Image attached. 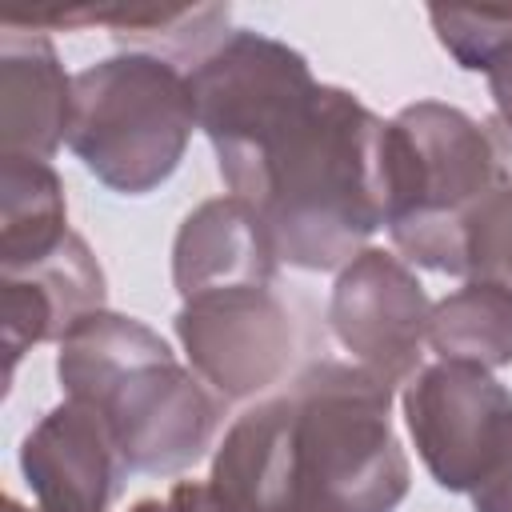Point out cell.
Returning a JSON list of instances; mask_svg holds the SVG:
<instances>
[{"instance_id":"obj_7","label":"cell","mask_w":512,"mask_h":512,"mask_svg":"<svg viewBox=\"0 0 512 512\" xmlns=\"http://www.w3.org/2000/svg\"><path fill=\"white\" fill-rule=\"evenodd\" d=\"M172 324L192 372L220 400L260 396L284 380L296 356V324L272 284L192 296Z\"/></svg>"},{"instance_id":"obj_10","label":"cell","mask_w":512,"mask_h":512,"mask_svg":"<svg viewBox=\"0 0 512 512\" xmlns=\"http://www.w3.org/2000/svg\"><path fill=\"white\" fill-rule=\"evenodd\" d=\"M20 472L44 512H108L124 468L100 408L64 400L20 444Z\"/></svg>"},{"instance_id":"obj_24","label":"cell","mask_w":512,"mask_h":512,"mask_svg":"<svg viewBox=\"0 0 512 512\" xmlns=\"http://www.w3.org/2000/svg\"><path fill=\"white\" fill-rule=\"evenodd\" d=\"M4 512H44V508H24L16 496H4Z\"/></svg>"},{"instance_id":"obj_19","label":"cell","mask_w":512,"mask_h":512,"mask_svg":"<svg viewBox=\"0 0 512 512\" xmlns=\"http://www.w3.org/2000/svg\"><path fill=\"white\" fill-rule=\"evenodd\" d=\"M428 20L444 52L468 72H492L512 56V8H460L432 4Z\"/></svg>"},{"instance_id":"obj_17","label":"cell","mask_w":512,"mask_h":512,"mask_svg":"<svg viewBox=\"0 0 512 512\" xmlns=\"http://www.w3.org/2000/svg\"><path fill=\"white\" fill-rule=\"evenodd\" d=\"M96 24L112 28V40L128 52L160 56L168 64H200L228 32V4L200 8H96Z\"/></svg>"},{"instance_id":"obj_1","label":"cell","mask_w":512,"mask_h":512,"mask_svg":"<svg viewBox=\"0 0 512 512\" xmlns=\"http://www.w3.org/2000/svg\"><path fill=\"white\" fill-rule=\"evenodd\" d=\"M388 408L392 384L316 360L232 420L208 480L240 512H396L412 472Z\"/></svg>"},{"instance_id":"obj_20","label":"cell","mask_w":512,"mask_h":512,"mask_svg":"<svg viewBox=\"0 0 512 512\" xmlns=\"http://www.w3.org/2000/svg\"><path fill=\"white\" fill-rule=\"evenodd\" d=\"M172 512H240L212 480H176L168 492Z\"/></svg>"},{"instance_id":"obj_22","label":"cell","mask_w":512,"mask_h":512,"mask_svg":"<svg viewBox=\"0 0 512 512\" xmlns=\"http://www.w3.org/2000/svg\"><path fill=\"white\" fill-rule=\"evenodd\" d=\"M488 92L496 104V124L512 136V56L488 72Z\"/></svg>"},{"instance_id":"obj_21","label":"cell","mask_w":512,"mask_h":512,"mask_svg":"<svg viewBox=\"0 0 512 512\" xmlns=\"http://www.w3.org/2000/svg\"><path fill=\"white\" fill-rule=\"evenodd\" d=\"M472 508L476 512H512V440H508L500 464L472 488Z\"/></svg>"},{"instance_id":"obj_9","label":"cell","mask_w":512,"mask_h":512,"mask_svg":"<svg viewBox=\"0 0 512 512\" xmlns=\"http://www.w3.org/2000/svg\"><path fill=\"white\" fill-rule=\"evenodd\" d=\"M128 472H184L216 436L224 400L176 356L136 368L96 404Z\"/></svg>"},{"instance_id":"obj_12","label":"cell","mask_w":512,"mask_h":512,"mask_svg":"<svg viewBox=\"0 0 512 512\" xmlns=\"http://www.w3.org/2000/svg\"><path fill=\"white\" fill-rule=\"evenodd\" d=\"M276 244L264 216L244 196H212L196 204L172 244V284L184 300L224 288L272 284Z\"/></svg>"},{"instance_id":"obj_23","label":"cell","mask_w":512,"mask_h":512,"mask_svg":"<svg viewBox=\"0 0 512 512\" xmlns=\"http://www.w3.org/2000/svg\"><path fill=\"white\" fill-rule=\"evenodd\" d=\"M128 512H172V504H168V496L164 500H156V496H148V500H136Z\"/></svg>"},{"instance_id":"obj_4","label":"cell","mask_w":512,"mask_h":512,"mask_svg":"<svg viewBox=\"0 0 512 512\" xmlns=\"http://www.w3.org/2000/svg\"><path fill=\"white\" fill-rule=\"evenodd\" d=\"M196 100L188 72L144 52H120L72 76L68 148L112 192L144 196L184 160Z\"/></svg>"},{"instance_id":"obj_2","label":"cell","mask_w":512,"mask_h":512,"mask_svg":"<svg viewBox=\"0 0 512 512\" xmlns=\"http://www.w3.org/2000/svg\"><path fill=\"white\" fill-rule=\"evenodd\" d=\"M276 256L304 272H340L388 220L384 120L348 88L320 84L304 120L268 156L252 192Z\"/></svg>"},{"instance_id":"obj_6","label":"cell","mask_w":512,"mask_h":512,"mask_svg":"<svg viewBox=\"0 0 512 512\" xmlns=\"http://www.w3.org/2000/svg\"><path fill=\"white\" fill-rule=\"evenodd\" d=\"M404 424L444 492H472L512 440V392L476 364L436 360L404 384Z\"/></svg>"},{"instance_id":"obj_11","label":"cell","mask_w":512,"mask_h":512,"mask_svg":"<svg viewBox=\"0 0 512 512\" xmlns=\"http://www.w3.org/2000/svg\"><path fill=\"white\" fill-rule=\"evenodd\" d=\"M104 268L92 248L72 232L56 252L36 264L0 272V320H4V352L12 380L20 356L44 340H64L84 316L104 308Z\"/></svg>"},{"instance_id":"obj_3","label":"cell","mask_w":512,"mask_h":512,"mask_svg":"<svg viewBox=\"0 0 512 512\" xmlns=\"http://www.w3.org/2000/svg\"><path fill=\"white\" fill-rule=\"evenodd\" d=\"M500 168L496 124L488 128L444 100H416L384 120V224L404 260L464 276V220Z\"/></svg>"},{"instance_id":"obj_13","label":"cell","mask_w":512,"mask_h":512,"mask_svg":"<svg viewBox=\"0 0 512 512\" xmlns=\"http://www.w3.org/2000/svg\"><path fill=\"white\" fill-rule=\"evenodd\" d=\"M72 124V76L48 32L0 24V156L48 160Z\"/></svg>"},{"instance_id":"obj_18","label":"cell","mask_w":512,"mask_h":512,"mask_svg":"<svg viewBox=\"0 0 512 512\" xmlns=\"http://www.w3.org/2000/svg\"><path fill=\"white\" fill-rule=\"evenodd\" d=\"M504 168L464 220V276L512 292V136L496 124Z\"/></svg>"},{"instance_id":"obj_8","label":"cell","mask_w":512,"mask_h":512,"mask_svg":"<svg viewBox=\"0 0 512 512\" xmlns=\"http://www.w3.org/2000/svg\"><path fill=\"white\" fill-rule=\"evenodd\" d=\"M428 316L432 300L424 284L384 248H364L336 272L328 328L360 368L392 388L408 384L424 368Z\"/></svg>"},{"instance_id":"obj_5","label":"cell","mask_w":512,"mask_h":512,"mask_svg":"<svg viewBox=\"0 0 512 512\" xmlns=\"http://www.w3.org/2000/svg\"><path fill=\"white\" fill-rule=\"evenodd\" d=\"M196 124L212 140L216 168L232 196L252 200L268 156L304 120L320 84L308 60L252 28H232L188 68Z\"/></svg>"},{"instance_id":"obj_14","label":"cell","mask_w":512,"mask_h":512,"mask_svg":"<svg viewBox=\"0 0 512 512\" xmlns=\"http://www.w3.org/2000/svg\"><path fill=\"white\" fill-rule=\"evenodd\" d=\"M168 356H172V348L144 320L100 308V312L84 316L60 340L56 376H60V388L68 400H84L96 408L136 368L168 360Z\"/></svg>"},{"instance_id":"obj_16","label":"cell","mask_w":512,"mask_h":512,"mask_svg":"<svg viewBox=\"0 0 512 512\" xmlns=\"http://www.w3.org/2000/svg\"><path fill=\"white\" fill-rule=\"evenodd\" d=\"M428 344L440 360H460L488 372L512 364V292L468 280L432 304Z\"/></svg>"},{"instance_id":"obj_15","label":"cell","mask_w":512,"mask_h":512,"mask_svg":"<svg viewBox=\"0 0 512 512\" xmlns=\"http://www.w3.org/2000/svg\"><path fill=\"white\" fill-rule=\"evenodd\" d=\"M0 272L56 252L68 232V200L56 168L32 156H0Z\"/></svg>"}]
</instances>
